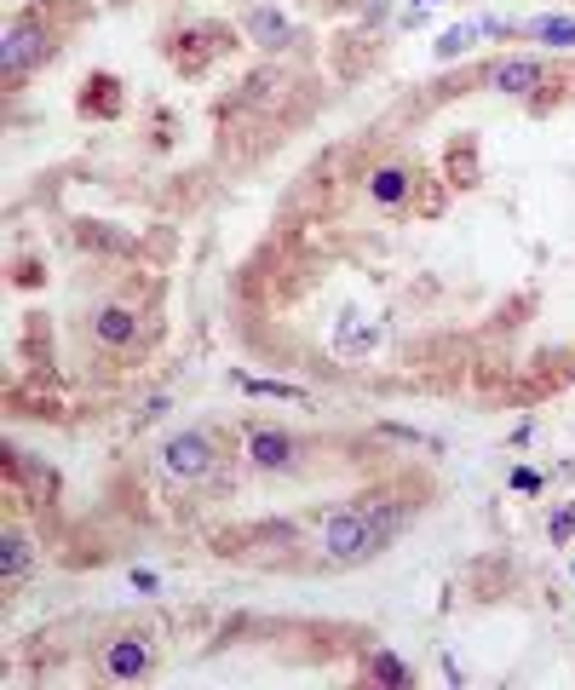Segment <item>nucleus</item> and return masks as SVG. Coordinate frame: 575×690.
<instances>
[{"instance_id": "nucleus-1", "label": "nucleus", "mask_w": 575, "mask_h": 690, "mask_svg": "<svg viewBox=\"0 0 575 690\" xmlns=\"http://www.w3.org/2000/svg\"><path fill=\"white\" fill-rule=\"evenodd\" d=\"M322 547H328L334 564H363V558H374V552L386 547V535H380L368 506H340L328 518V529H322Z\"/></svg>"}, {"instance_id": "nucleus-2", "label": "nucleus", "mask_w": 575, "mask_h": 690, "mask_svg": "<svg viewBox=\"0 0 575 690\" xmlns=\"http://www.w3.org/2000/svg\"><path fill=\"white\" fill-rule=\"evenodd\" d=\"M213 443H207L202 432H179L173 437V443H167V449H161V472H167V478H207V472H213Z\"/></svg>"}, {"instance_id": "nucleus-3", "label": "nucleus", "mask_w": 575, "mask_h": 690, "mask_svg": "<svg viewBox=\"0 0 575 690\" xmlns=\"http://www.w3.org/2000/svg\"><path fill=\"white\" fill-rule=\"evenodd\" d=\"M248 460L259 466V472H288L299 460V443L288 432H253L248 437Z\"/></svg>"}, {"instance_id": "nucleus-4", "label": "nucleus", "mask_w": 575, "mask_h": 690, "mask_svg": "<svg viewBox=\"0 0 575 690\" xmlns=\"http://www.w3.org/2000/svg\"><path fill=\"white\" fill-rule=\"evenodd\" d=\"M144 667H150L144 639H115L110 650H104V673H110V679H138Z\"/></svg>"}, {"instance_id": "nucleus-5", "label": "nucleus", "mask_w": 575, "mask_h": 690, "mask_svg": "<svg viewBox=\"0 0 575 690\" xmlns=\"http://www.w3.org/2000/svg\"><path fill=\"white\" fill-rule=\"evenodd\" d=\"M541 87V64L535 58H506L501 69H495V92H506V98H524V92Z\"/></svg>"}, {"instance_id": "nucleus-6", "label": "nucleus", "mask_w": 575, "mask_h": 690, "mask_svg": "<svg viewBox=\"0 0 575 690\" xmlns=\"http://www.w3.org/2000/svg\"><path fill=\"white\" fill-rule=\"evenodd\" d=\"M92 334H98L104 345H127L138 334V317L127 311V305H104V311L92 317Z\"/></svg>"}, {"instance_id": "nucleus-7", "label": "nucleus", "mask_w": 575, "mask_h": 690, "mask_svg": "<svg viewBox=\"0 0 575 690\" xmlns=\"http://www.w3.org/2000/svg\"><path fill=\"white\" fill-rule=\"evenodd\" d=\"M368 196H374L380 207L409 202V167H380V173L368 179Z\"/></svg>"}, {"instance_id": "nucleus-8", "label": "nucleus", "mask_w": 575, "mask_h": 690, "mask_svg": "<svg viewBox=\"0 0 575 690\" xmlns=\"http://www.w3.org/2000/svg\"><path fill=\"white\" fill-rule=\"evenodd\" d=\"M41 46H46V35H41V29L18 23V29L6 35V69H23L29 58H41Z\"/></svg>"}, {"instance_id": "nucleus-9", "label": "nucleus", "mask_w": 575, "mask_h": 690, "mask_svg": "<svg viewBox=\"0 0 575 690\" xmlns=\"http://www.w3.org/2000/svg\"><path fill=\"white\" fill-rule=\"evenodd\" d=\"M248 35L259 46H282V41H288V23H282V12L259 6V12H248Z\"/></svg>"}, {"instance_id": "nucleus-10", "label": "nucleus", "mask_w": 575, "mask_h": 690, "mask_svg": "<svg viewBox=\"0 0 575 690\" xmlns=\"http://www.w3.org/2000/svg\"><path fill=\"white\" fill-rule=\"evenodd\" d=\"M242 391H253V397H276V403H305V391L276 386V380H253V374H242Z\"/></svg>"}, {"instance_id": "nucleus-11", "label": "nucleus", "mask_w": 575, "mask_h": 690, "mask_svg": "<svg viewBox=\"0 0 575 690\" xmlns=\"http://www.w3.org/2000/svg\"><path fill=\"white\" fill-rule=\"evenodd\" d=\"M0 564H6V575H23L29 570V541H23V535H6V558H0Z\"/></svg>"}, {"instance_id": "nucleus-12", "label": "nucleus", "mask_w": 575, "mask_h": 690, "mask_svg": "<svg viewBox=\"0 0 575 690\" xmlns=\"http://www.w3.org/2000/svg\"><path fill=\"white\" fill-rule=\"evenodd\" d=\"M374 673H380L386 685H409V667L397 662V656H380V662H374Z\"/></svg>"}, {"instance_id": "nucleus-13", "label": "nucleus", "mask_w": 575, "mask_h": 690, "mask_svg": "<svg viewBox=\"0 0 575 690\" xmlns=\"http://www.w3.org/2000/svg\"><path fill=\"white\" fill-rule=\"evenodd\" d=\"M535 35H541V41H575V23L547 18V23H535Z\"/></svg>"}, {"instance_id": "nucleus-14", "label": "nucleus", "mask_w": 575, "mask_h": 690, "mask_svg": "<svg viewBox=\"0 0 575 690\" xmlns=\"http://www.w3.org/2000/svg\"><path fill=\"white\" fill-rule=\"evenodd\" d=\"M570 529H575V506H570V512H558V518H552V541H570Z\"/></svg>"}, {"instance_id": "nucleus-15", "label": "nucleus", "mask_w": 575, "mask_h": 690, "mask_svg": "<svg viewBox=\"0 0 575 690\" xmlns=\"http://www.w3.org/2000/svg\"><path fill=\"white\" fill-rule=\"evenodd\" d=\"M460 41H466L460 29H455V35H443V41H437V58H455V52H460Z\"/></svg>"}]
</instances>
